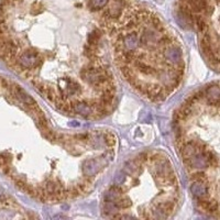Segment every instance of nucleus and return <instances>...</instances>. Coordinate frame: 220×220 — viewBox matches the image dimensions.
<instances>
[{"label": "nucleus", "mask_w": 220, "mask_h": 220, "mask_svg": "<svg viewBox=\"0 0 220 220\" xmlns=\"http://www.w3.org/2000/svg\"><path fill=\"white\" fill-rule=\"evenodd\" d=\"M130 0H0V58L61 112L86 120L118 101L111 33Z\"/></svg>", "instance_id": "f257e3e1"}, {"label": "nucleus", "mask_w": 220, "mask_h": 220, "mask_svg": "<svg viewBox=\"0 0 220 220\" xmlns=\"http://www.w3.org/2000/svg\"><path fill=\"white\" fill-rule=\"evenodd\" d=\"M0 95L7 105L3 173L43 203L87 195L116 157V136L107 129L58 128L31 95L7 78L0 77Z\"/></svg>", "instance_id": "f03ea898"}, {"label": "nucleus", "mask_w": 220, "mask_h": 220, "mask_svg": "<svg viewBox=\"0 0 220 220\" xmlns=\"http://www.w3.org/2000/svg\"><path fill=\"white\" fill-rule=\"evenodd\" d=\"M110 43L114 67L141 97L160 102L178 89L185 72L183 48L154 11L130 0L114 23Z\"/></svg>", "instance_id": "7ed1b4c3"}, {"label": "nucleus", "mask_w": 220, "mask_h": 220, "mask_svg": "<svg viewBox=\"0 0 220 220\" xmlns=\"http://www.w3.org/2000/svg\"><path fill=\"white\" fill-rule=\"evenodd\" d=\"M179 185L171 160L146 151L127 162L102 200V213L116 219H166L176 211Z\"/></svg>", "instance_id": "20e7f679"}]
</instances>
